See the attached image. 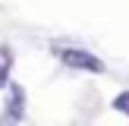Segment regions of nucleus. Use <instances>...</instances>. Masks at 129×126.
Listing matches in <instances>:
<instances>
[{"label": "nucleus", "instance_id": "f257e3e1", "mask_svg": "<svg viewBox=\"0 0 129 126\" xmlns=\"http://www.w3.org/2000/svg\"><path fill=\"white\" fill-rule=\"evenodd\" d=\"M63 60H66L69 66H76V69H88V73H101V69H104L98 57L85 54V50H63Z\"/></svg>", "mask_w": 129, "mask_h": 126}, {"label": "nucleus", "instance_id": "f03ea898", "mask_svg": "<svg viewBox=\"0 0 129 126\" xmlns=\"http://www.w3.org/2000/svg\"><path fill=\"white\" fill-rule=\"evenodd\" d=\"M113 107H117V110H123V113H129V91H126V94H120V98L113 101Z\"/></svg>", "mask_w": 129, "mask_h": 126}]
</instances>
